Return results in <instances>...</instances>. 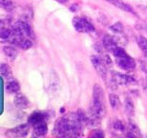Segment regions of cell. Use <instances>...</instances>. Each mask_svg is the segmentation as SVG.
I'll use <instances>...</instances> for the list:
<instances>
[{
    "instance_id": "obj_1",
    "label": "cell",
    "mask_w": 147,
    "mask_h": 138,
    "mask_svg": "<svg viewBox=\"0 0 147 138\" xmlns=\"http://www.w3.org/2000/svg\"><path fill=\"white\" fill-rule=\"evenodd\" d=\"M83 124L77 113H69L55 122L54 133L59 137H79L83 132Z\"/></svg>"
},
{
    "instance_id": "obj_2",
    "label": "cell",
    "mask_w": 147,
    "mask_h": 138,
    "mask_svg": "<svg viewBox=\"0 0 147 138\" xmlns=\"http://www.w3.org/2000/svg\"><path fill=\"white\" fill-rule=\"evenodd\" d=\"M104 90L98 84H95L93 89V104L89 112L95 114L100 119L106 114V109L104 105Z\"/></svg>"
},
{
    "instance_id": "obj_3",
    "label": "cell",
    "mask_w": 147,
    "mask_h": 138,
    "mask_svg": "<svg viewBox=\"0 0 147 138\" xmlns=\"http://www.w3.org/2000/svg\"><path fill=\"white\" fill-rule=\"evenodd\" d=\"M116 58V63L119 68L125 71H131L135 68V62L126 53L121 47H118L112 53Z\"/></svg>"
},
{
    "instance_id": "obj_4",
    "label": "cell",
    "mask_w": 147,
    "mask_h": 138,
    "mask_svg": "<svg viewBox=\"0 0 147 138\" xmlns=\"http://www.w3.org/2000/svg\"><path fill=\"white\" fill-rule=\"evenodd\" d=\"M73 26L80 33H88L95 30L94 26L88 20L80 17H75L73 18Z\"/></svg>"
},
{
    "instance_id": "obj_5",
    "label": "cell",
    "mask_w": 147,
    "mask_h": 138,
    "mask_svg": "<svg viewBox=\"0 0 147 138\" xmlns=\"http://www.w3.org/2000/svg\"><path fill=\"white\" fill-rule=\"evenodd\" d=\"M12 30L15 34L23 37H33V31L29 23L25 21H18L12 26Z\"/></svg>"
},
{
    "instance_id": "obj_6",
    "label": "cell",
    "mask_w": 147,
    "mask_h": 138,
    "mask_svg": "<svg viewBox=\"0 0 147 138\" xmlns=\"http://www.w3.org/2000/svg\"><path fill=\"white\" fill-rule=\"evenodd\" d=\"M91 63L93 64L96 72L98 74L99 76L102 78L104 81L108 79V70H107V66L104 63L102 58L96 55H92L91 56Z\"/></svg>"
},
{
    "instance_id": "obj_7",
    "label": "cell",
    "mask_w": 147,
    "mask_h": 138,
    "mask_svg": "<svg viewBox=\"0 0 147 138\" xmlns=\"http://www.w3.org/2000/svg\"><path fill=\"white\" fill-rule=\"evenodd\" d=\"M30 131V125L29 124H21L13 129H10L6 132V136L11 137V138H20V137H26Z\"/></svg>"
},
{
    "instance_id": "obj_8",
    "label": "cell",
    "mask_w": 147,
    "mask_h": 138,
    "mask_svg": "<svg viewBox=\"0 0 147 138\" xmlns=\"http://www.w3.org/2000/svg\"><path fill=\"white\" fill-rule=\"evenodd\" d=\"M111 78L119 85L121 86H129V85H134L136 84V80L131 76L123 75L117 72H113L111 74Z\"/></svg>"
},
{
    "instance_id": "obj_9",
    "label": "cell",
    "mask_w": 147,
    "mask_h": 138,
    "mask_svg": "<svg viewBox=\"0 0 147 138\" xmlns=\"http://www.w3.org/2000/svg\"><path fill=\"white\" fill-rule=\"evenodd\" d=\"M46 118H47V113L43 112H34L29 117V124L32 126H35L37 124L40 122H45Z\"/></svg>"
},
{
    "instance_id": "obj_10",
    "label": "cell",
    "mask_w": 147,
    "mask_h": 138,
    "mask_svg": "<svg viewBox=\"0 0 147 138\" xmlns=\"http://www.w3.org/2000/svg\"><path fill=\"white\" fill-rule=\"evenodd\" d=\"M48 127L45 122H40L37 125L33 126V132H32V136L33 137H43L47 135Z\"/></svg>"
},
{
    "instance_id": "obj_11",
    "label": "cell",
    "mask_w": 147,
    "mask_h": 138,
    "mask_svg": "<svg viewBox=\"0 0 147 138\" xmlns=\"http://www.w3.org/2000/svg\"><path fill=\"white\" fill-rule=\"evenodd\" d=\"M103 45L105 49L108 51V52L113 53V52L115 50H116L118 47H119V46H118L116 44V43L113 40V37L112 36H109V35H106L104 36V39H103Z\"/></svg>"
},
{
    "instance_id": "obj_12",
    "label": "cell",
    "mask_w": 147,
    "mask_h": 138,
    "mask_svg": "<svg viewBox=\"0 0 147 138\" xmlns=\"http://www.w3.org/2000/svg\"><path fill=\"white\" fill-rule=\"evenodd\" d=\"M106 1L109 2V4H112L113 6L117 7L118 8L121 9V10H123V11L134 14V11H133L132 7L130 6V5L126 4L125 2H123L122 0H106Z\"/></svg>"
},
{
    "instance_id": "obj_13",
    "label": "cell",
    "mask_w": 147,
    "mask_h": 138,
    "mask_svg": "<svg viewBox=\"0 0 147 138\" xmlns=\"http://www.w3.org/2000/svg\"><path fill=\"white\" fill-rule=\"evenodd\" d=\"M14 103L18 109H27L30 105V101L23 94H18L14 99Z\"/></svg>"
},
{
    "instance_id": "obj_14",
    "label": "cell",
    "mask_w": 147,
    "mask_h": 138,
    "mask_svg": "<svg viewBox=\"0 0 147 138\" xmlns=\"http://www.w3.org/2000/svg\"><path fill=\"white\" fill-rule=\"evenodd\" d=\"M3 53L9 60H11V61L15 60L18 55V52L17 48L13 47V46H5L3 48Z\"/></svg>"
},
{
    "instance_id": "obj_15",
    "label": "cell",
    "mask_w": 147,
    "mask_h": 138,
    "mask_svg": "<svg viewBox=\"0 0 147 138\" xmlns=\"http://www.w3.org/2000/svg\"><path fill=\"white\" fill-rule=\"evenodd\" d=\"M6 90L8 92V93H11V94L18 93L20 90V86L18 84V82L16 80L8 81L6 85Z\"/></svg>"
},
{
    "instance_id": "obj_16",
    "label": "cell",
    "mask_w": 147,
    "mask_h": 138,
    "mask_svg": "<svg viewBox=\"0 0 147 138\" xmlns=\"http://www.w3.org/2000/svg\"><path fill=\"white\" fill-rule=\"evenodd\" d=\"M0 75L5 79H10V78H12V71L10 66L7 64H0Z\"/></svg>"
},
{
    "instance_id": "obj_17",
    "label": "cell",
    "mask_w": 147,
    "mask_h": 138,
    "mask_svg": "<svg viewBox=\"0 0 147 138\" xmlns=\"http://www.w3.org/2000/svg\"><path fill=\"white\" fill-rule=\"evenodd\" d=\"M129 133L127 136H131V137H140L141 136V131L139 127H138L134 122H129Z\"/></svg>"
},
{
    "instance_id": "obj_18",
    "label": "cell",
    "mask_w": 147,
    "mask_h": 138,
    "mask_svg": "<svg viewBox=\"0 0 147 138\" xmlns=\"http://www.w3.org/2000/svg\"><path fill=\"white\" fill-rule=\"evenodd\" d=\"M124 107H125V112L129 117H132L133 114H134V107H133V103L132 100L127 97L125 99V104H124Z\"/></svg>"
},
{
    "instance_id": "obj_19",
    "label": "cell",
    "mask_w": 147,
    "mask_h": 138,
    "mask_svg": "<svg viewBox=\"0 0 147 138\" xmlns=\"http://www.w3.org/2000/svg\"><path fill=\"white\" fill-rule=\"evenodd\" d=\"M109 103H110V106L117 110L119 108V106H121V100H119V98L115 94H110L109 95Z\"/></svg>"
},
{
    "instance_id": "obj_20",
    "label": "cell",
    "mask_w": 147,
    "mask_h": 138,
    "mask_svg": "<svg viewBox=\"0 0 147 138\" xmlns=\"http://www.w3.org/2000/svg\"><path fill=\"white\" fill-rule=\"evenodd\" d=\"M13 36V33L10 30L8 29H0V39L2 40H10Z\"/></svg>"
},
{
    "instance_id": "obj_21",
    "label": "cell",
    "mask_w": 147,
    "mask_h": 138,
    "mask_svg": "<svg viewBox=\"0 0 147 138\" xmlns=\"http://www.w3.org/2000/svg\"><path fill=\"white\" fill-rule=\"evenodd\" d=\"M137 43L139 44L140 48L142 50V52H144L147 56V39L141 36L137 39Z\"/></svg>"
},
{
    "instance_id": "obj_22",
    "label": "cell",
    "mask_w": 147,
    "mask_h": 138,
    "mask_svg": "<svg viewBox=\"0 0 147 138\" xmlns=\"http://www.w3.org/2000/svg\"><path fill=\"white\" fill-rule=\"evenodd\" d=\"M123 25L121 24V22H116L115 24H113L112 26L109 27V30H112L113 32H115V33H122L123 32Z\"/></svg>"
},
{
    "instance_id": "obj_23",
    "label": "cell",
    "mask_w": 147,
    "mask_h": 138,
    "mask_svg": "<svg viewBox=\"0 0 147 138\" xmlns=\"http://www.w3.org/2000/svg\"><path fill=\"white\" fill-rule=\"evenodd\" d=\"M0 7L6 10H11L14 7V4L12 0H0Z\"/></svg>"
},
{
    "instance_id": "obj_24",
    "label": "cell",
    "mask_w": 147,
    "mask_h": 138,
    "mask_svg": "<svg viewBox=\"0 0 147 138\" xmlns=\"http://www.w3.org/2000/svg\"><path fill=\"white\" fill-rule=\"evenodd\" d=\"M89 136L95 137V138H103L105 135H104V133L101 130H99V129H95V130H92L90 132Z\"/></svg>"
},
{
    "instance_id": "obj_25",
    "label": "cell",
    "mask_w": 147,
    "mask_h": 138,
    "mask_svg": "<svg viewBox=\"0 0 147 138\" xmlns=\"http://www.w3.org/2000/svg\"><path fill=\"white\" fill-rule=\"evenodd\" d=\"M113 127H114L115 130H117L119 132H123L124 130H125V127H124L123 123L121 121H116V122H115L114 124H113Z\"/></svg>"
},
{
    "instance_id": "obj_26",
    "label": "cell",
    "mask_w": 147,
    "mask_h": 138,
    "mask_svg": "<svg viewBox=\"0 0 147 138\" xmlns=\"http://www.w3.org/2000/svg\"><path fill=\"white\" fill-rule=\"evenodd\" d=\"M77 8H78L77 5H72V6L70 7V10H71L72 12H76V11L77 10Z\"/></svg>"
},
{
    "instance_id": "obj_27",
    "label": "cell",
    "mask_w": 147,
    "mask_h": 138,
    "mask_svg": "<svg viewBox=\"0 0 147 138\" xmlns=\"http://www.w3.org/2000/svg\"><path fill=\"white\" fill-rule=\"evenodd\" d=\"M55 1L60 3V4H66L69 1V0H55Z\"/></svg>"
},
{
    "instance_id": "obj_28",
    "label": "cell",
    "mask_w": 147,
    "mask_h": 138,
    "mask_svg": "<svg viewBox=\"0 0 147 138\" xmlns=\"http://www.w3.org/2000/svg\"><path fill=\"white\" fill-rule=\"evenodd\" d=\"M2 27H3V22L0 20V28H2Z\"/></svg>"
}]
</instances>
